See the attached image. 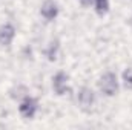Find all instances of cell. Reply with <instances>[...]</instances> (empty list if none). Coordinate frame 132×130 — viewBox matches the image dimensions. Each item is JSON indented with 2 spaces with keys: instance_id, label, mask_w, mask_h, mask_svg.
I'll return each instance as SVG.
<instances>
[{
  "instance_id": "7c38bea8",
  "label": "cell",
  "mask_w": 132,
  "mask_h": 130,
  "mask_svg": "<svg viewBox=\"0 0 132 130\" xmlns=\"http://www.w3.org/2000/svg\"><path fill=\"white\" fill-rule=\"evenodd\" d=\"M129 25H131V28H132V14L129 15Z\"/></svg>"
},
{
  "instance_id": "8fae6325",
  "label": "cell",
  "mask_w": 132,
  "mask_h": 130,
  "mask_svg": "<svg viewBox=\"0 0 132 130\" xmlns=\"http://www.w3.org/2000/svg\"><path fill=\"white\" fill-rule=\"evenodd\" d=\"M83 6H92L94 5V0H78Z\"/></svg>"
},
{
  "instance_id": "6da1fadb",
  "label": "cell",
  "mask_w": 132,
  "mask_h": 130,
  "mask_svg": "<svg viewBox=\"0 0 132 130\" xmlns=\"http://www.w3.org/2000/svg\"><path fill=\"white\" fill-rule=\"evenodd\" d=\"M100 92L104 97H115L120 90V81L115 72L112 70H106L104 73H101V77L97 81Z\"/></svg>"
},
{
  "instance_id": "ba28073f",
  "label": "cell",
  "mask_w": 132,
  "mask_h": 130,
  "mask_svg": "<svg viewBox=\"0 0 132 130\" xmlns=\"http://www.w3.org/2000/svg\"><path fill=\"white\" fill-rule=\"evenodd\" d=\"M8 95L9 98L12 99V101H22L23 98H26L29 95V89L25 86V84H15V86H12L9 90H8Z\"/></svg>"
},
{
  "instance_id": "52a82bcc",
  "label": "cell",
  "mask_w": 132,
  "mask_h": 130,
  "mask_svg": "<svg viewBox=\"0 0 132 130\" xmlns=\"http://www.w3.org/2000/svg\"><path fill=\"white\" fill-rule=\"evenodd\" d=\"M60 54V40L59 38H52L49 40V43L45 46L43 49V55L46 57L48 61H57Z\"/></svg>"
},
{
  "instance_id": "30bf717a",
  "label": "cell",
  "mask_w": 132,
  "mask_h": 130,
  "mask_svg": "<svg viewBox=\"0 0 132 130\" xmlns=\"http://www.w3.org/2000/svg\"><path fill=\"white\" fill-rule=\"evenodd\" d=\"M121 81H123V86L128 89V90H132V67H126L121 73Z\"/></svg>"
},
{
  "instance_id": "8992f818",
  "label": "cell",
  "mask_w": 132,
  "mask_h": 130,
  "mask_svg": "<svg viewBox=\"0 0 132 130\" xmlns=\"http://www.w3.org/2000/svg\"><path fill=\"white\" fill-rule=\"evenodd\" d=\"M15 34H17V31L12 23L8 22V23L0 25V46H3V48L11 46L15 38Z\"/></svg>"
},
{
  "instance_id": "277c9868",
  "label": "cell",
  "mask_w": 132,
  "mask_h": 130,
  "mask_svg": "<svg viewBox=\"0 0 132 130\" xmlns=\"http://www.w3.org/2000/svg\"><path fill=\"white\" fill-rule=\"evenodd\" d=\"M37 112H38V99L37 98L28 95L22 101H19V113L25 119H34Z\"/></svg>"
},
{
  "instance_id": "9c48e42d",
  "label": "cell",
  "mask_w": 132,
  "mask_h": 130,
  "mask_svg": "<svg viewBox=\"0 0 132 130\" xmlns=\"http://www.w3.org/2000/svg\"><path fill=\"white\" fill-rule=\"evenodd\" d=\"M94 11H95V14L100 15V17H104L108 12H109V9H111V3H109V0H94Z\"/></svg>"
},
{
  "instance_id": "3957f363",
  "label": "cell",
  "mask_w": 132,
  "mask_h": 130,
  "mask_svg": "<svg viewBox=\"0 0 132 130\" xmlns=\"http://www.w3.org/2000/svg\"><path fill=\"white\" fill-rule=\"evenodd\" d=\"M51 86H52V90H54V94L57 97L66 95L71 90V87H69V75L63 70L55 72L52 80H51Z\"/></svg>"
},
{
  "instance_id": "7a4b0ae2",
  "label": "cell",
  "mask_w": 132,
  "mask_h": 130,
  "mask_svg": "<svg viewBox=\"0 0 132 130\" xmlns=\"http://www.w3.org/2000/svg\"><path fill=\"white\" fill-rule=\"evenodd\" d=\"M95 103H97V97H95V92L88 87V86H81L77 92V104H78V109L85 113H91L95 107Z\"/></svg>"
},
{
  "instance_id": "5b68a950",
  "label": "cell",
  "mask_w": 132,
  "mask_h": 130,
  "mask_svg": "<svg viewBox=\"0 0 132 130\" xmlns=\"http://www.w3.org/2000/svg\"><path fill=\"white\" fill-rule=\"evenodd\" d=\"M42 18H45L46 22H54L57 17H59V12H60V8H59V3L55 0H45L42 5H40V9H38Z\"/></svg>"
}]
</instances>
